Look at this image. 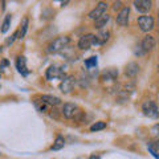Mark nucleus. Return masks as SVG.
I'll return each instance as SVG.
<instances>
[{
	"instance_id": "f257e3e1",
	"label": "nucleus",
	"mask_w": 159,
	"mask_h": 159,
	"mask_svg": "<svg viewBox=\"0 0 159 159\" xmlns=\"http://www.w3.org/2000/svg\"><path fill=\"white\" fill-rule=\"evenodd\" d=\"M69 41H70V39H69L68 36H61V37H57V39H54L53 41L48 45V53H58V52H61L64 51L66 47H68V44Z\"/></svg>"
},
{
	"instance_id": "f03ea898",
	"label": "nucleus",
	"mask_w": 159,
	"mask_h": 159,
	"mask_svg": "<svg viewBox=\"0 0 159 159\" xmlns=\"http://www.w3.org/2000/svg\"><path fill=\"white\" fill-rule=\"evenodd\" d=\"M61 113L66 119H78V117H81L84 114L76 103H70V102L64 103Z\"/></svg>"
},
{
	"instance_id": "7ed1b4c3",
	"label": "nucleus",
	"mask_w": 159,
	"mask_h": 159,
	"mask_svg": "<svg viewBox=\"0 0 159 159\" xmlns=\"http://www.w3.org/2000/svg\"><path fill=\"white\" fill-rule=\"evenodd\" d=\"M142 111L145 114L146 117L148 118H158L159 117V107L158 105L151 99H148V101H145L142 103Z\"/></svg>"
},
{
	"instance_id": "20e7f679",
	"label": "nucleus",
	"mask_w": 159,
	"mask_h": 159,
	"mask_svg": "<svg viewBox=\"0 0 159 159\" xmlns=\"http://www.w3.org/2000/svg\"><path fill=\"white\" fill-rule=\"evenodd\" d=\"M96 44L99 45V41H98L97 36H94V34H92V33H88V34H84V36L80 37L77 45H78L80 49L86 51V49H89L92 45H96Z\"/></svg>"
},
{
	"instance_id": "39448f33",
	"label": "nucleus",
	"mask_w": 159,
	"mask_h": 159,
	"mask_svg": "<svg viewBox=\"0 0 159 159\" xmlns=\"http://www.w3.org/2000/svg\"><path fill=\"white\" fill-rule=\"evenodd\" d=\"M138 27L142 32H150L154 28V17L145 15V16H139L138 17Z\"/></svg>"
},
{
	"instance_id": "423d86ee",
	"label": "nucleus",
	"mask_w": 159,
	"mask_h": 159,
	"mask_svg": "<svg viewBox=\"0 0 159 159\" xmlns=\"http://www.w3.org/2000/svg\"><path fill=\"white\" fill-rule=\"evenodd\" d=\"M134 90H135V86L131 85V84H126V85H123L118 89L117 92V96L119 98V101H126V99L130 98V96L134 93Z\"/></svg>"
},
{
	"instance_id": "0eeeda50",
	"label": "nucleus",
	"mask_w": 159,
	"mask_h": 159,
	"mask_svg": "<svg viewBox=\"0 0 159 159\" xmlns=\"http://www.w3.org/2000/svg\"><path fill=\"white\" fill-rule=\"evenodd\" d=\"M106 9H107V3L99 2L97 6H96V8H94L93 11L89 12V19H92V20H94V21H96L97 19H99L101 16H103V15H105Z\"/></svg>"
},
{
	"instance_id": "6e6552de",
	"label": "nucleus",
	"mask_w": 159,
	"mask_h": 159,
	"mask_svg": "<svg viewBox=\"0 0 159 159\" xmlns=\"http://www.w3.org/2000/svg\"><path fill=\"white\" fill-rule=\"evenodd\" d=\"M45 77L48 80H53V78H61V81L62 80H65L68 76L65 73H62V69H58V66L56 65H52V66H49L47 69V73H45Z\"/></svg>"
},
{
	"instance_id": "1a4fd4ad",
	"label": "nucleus",
	"mask_w": 159,
	"mask_h": 159,
	"mask_svg": "<svg viewBox=\"0 0 159 159\" xmlns=\"http://www.w3.org/2000/svg\"><path fill=\"white\" fill-rule=\"evenodd\" d=\"M74 85H76V78L73 76H68L65 80H62L61 84H60V90L62 93L68 94L74 89Z\"/></svg>"
},
{
	"instance_id": "9d476101",
	"label": "nucleus",
	"mask_w": 159,
	"mask_h": 159,
	"mask_svg": "<svg viewBox=\"0 0 159 159\" xmlns=\"http://www.w3.org/2000/svg\"><path fill=\"white\" fill-rule=\"evenodd\" d=\"M129 16H130V8H129V7H123L121 11L118 12V15H117V24H118V25H121V27L127 25Z\"/></svg>"
},
{
	"instance_id": "9b49d317",
	"label": "nucleus",
	"mask_w": 159,
	"mask_h": 159,
	"mask_svg": "<svg viewBox=\"0 0 159 159\" xmlns=\"http://www.w3.org/2000/svg\"><path fill=\"white\" fill-rule=\"evenodd\" d=\"M151 6H152V2H150V0H135L134 2V7L141 13L148 12L151 9Z\"/></svg>"
},
{
	"instance_id": "f8f14e48",
	"label": "nucleus",
	"mask_w": 159,
	"mask_h": 159,
	"mask_svg": "<svg viewBox=\"0 0 159 159\" xmlns=\"http://www.w3.org/2000/svg\"><path fill=\"white\" fill-rule=\"evenodd\" d=\"M155 39H154L151 34H146L145 37L142 39V41H141V47H142V49L145 52H150V51H152L154 48H155Z\"/></svg>"
},
{
	"instance_id": "ddd939ff",
	"label": "nucleus",
	"mask_w": 159,
	"mask_h": 159,
	"mask_svg": "<svg viewBox=\"0 0 159 159\" xmlns=\"http://www.w3.org/2000/svg\"><path fill=\"white\" fill-rule=\"evenodd\" d=\"M16 68L17 70L23 74V76H28L29 74V70L27 68V58L24 56H19L17 60H16Z\"/></svg>"
},
{
	"instance_id": "4468645a",
	"label": "nucleus",
	"mask_w": 159,
	"mask_h": 159,
	"mask_svg": "<svg viewBox=\"0 0 159 159\" xmlns=\"http://www.w3.org/2000/svg\"><path fill=\"white\" fill-rule=\"evenodd\" d=\"M138 73H139V65H138L137 62L131 61V62H129L127 65H126V69H125V74H126L127 77L134 78V77H135Z\"/></svg>"
},
{
	"instance_id": "2eb2a0df",
	"label": "nucleus",
	"mask_w": 159,
	"mask_h": 159,
	"mask_svg": "<svg viewBox=\"0 0 159 159\" xmlns=\"http://www.w3.org/2000/svg\"><path fill=\"white\" fill-rule=\"evenodd\" d=\"M40 99L41 101H44L45 103H48L49 106H57L61 103V99H60L58 97L56 96H51V94H44V96L40 97Z\"/></svg>"
},
{
	"instance_id": "dca6fc26",
	"label": "nucleus",
	"mask_w": 159,
	"mask_h": 159,
	"mask_svg": "<svg viewBox=\"0 0 159 159\" xmlns=\"http://www.w3.org/2000/svg\"><path fill=\"white\" fill-rule=\"evenodd\" d=\"M117 77H118V70H116V69H107V70H105L102 73L101 80H102V81H110V82H113L114 80H117Z\"/></svg>"
},
{
	"instance_id": "f3484780",
	"label": "nucleus",
	"mask_w": 159,
	"mask_h": 159,
	"mask_svg": "<svg viewBox=\"0 0 159 159\" xmlns=\"http://www.w3.org/2000/svg\"><path fill=\"white\" fill-rule=\"evenodd\" d=\"M109 20H110V16H109L107 13H105L103 16H101L99 19H97L96 21H94V28L101 29V28H103V27H106V24L109 23Z\"/></svg>"
},
{
	"instance_id": "a211bd4d",
	"label": "nucleus",
	"mask_w": 159,
	"mask_h": 159,
	"mask_svg": "<svg viewBox=\"0 0 159 159\" xmlns=\"http://www.w3.org/2000/svg\"><path fill=\"white\" fill-rule=\"evenodd\" d=\"M64 146H65V139H64L62 135H57L56 141H54L53 146H52V150H53V151L61 150V148H64Z\"/></svg>"
},
{
	"instance_id": "6ab92c4d",
	"label": "nucleus",
	"mask_w": 159,
	"mask_h": 159,
	"mask_svg": "<svg viewBox=\"0 0 159 159\" xmlns=\"http://www.w3.org/2000/svg\"><path fill=\"white\" fill-rule=\"evenodd\" d=\"M34 106L37 107V110L39 111H41V113H47V111H49V109H51V106L48 105V103H45L44 101H41V99H40V101H34Z\"/></svg>"
},
{
	"instance_id": "aec40b11",
	"label": "nucleus",
	"mask_w": 159,
	"mask_h": 159,
	"mask_svg": "<svg viewBox=\"0 0 159 159\" xmlns=\"http://www.w3.org/2000/svg\"><path fill=\"white\" fill-rule=\"evenodd\" d=\"M97 39H98L99 44H105L106 41H109V39H110V32L109 31H101L97 34Z\"/></svg>"
},
{
	"instance_id": "412c9836",
	"label": "nucleus",
	"mask_w": 159,
	"mask_h": 159,
	"mask_svg": "<svg viewBox=\"0 0 159 159\" xmlns=\"http://www.w3.org/2000/svg\"><path fill=\"white\" fill-rule=\"evenodd\" d=\"M27 29H28V19L24 17V19H23V23H21V27H20V29H19V39H20V40H21L24 36H25Z\"/></svg>"
},
{
	"instance_id": "4be33fe9",
	"label": "nucleus",
	"mask_w": 159,
	"mask_h": 159,
	"mask_svg": "<svg viewBox=\"0 0 159 159\" xmlns=\"http://www.w3.org/2000/svg\"><path fill=\"white\" fill-rule=\"evenodd\" d=\"M11 15H7L6 16V19H4V21H3V24H2V33H6L8 29H9V27H11Z\"/></svg>"
},
{
	"instance_id": "5701e85b",
	"label": "nucleus",
	"mask_w": 159,
	"mask_h": 159,
	"mask_svg": "<svg viewBox=\"0 0 159 159\" xmlns=\"http://www.w3.org/2000/svg\"><path fill=\"white\" fill-rule=\"evenodd\" d=\"M106 127V122H102V121H98L96 123H93L90 126V130L92 131H99V130H103Z\"/></svg>"
},
{
	"instance_id": "b1692460",
	"label": "nucleus",
	"mask_w": 159,
	"mask_h": 159,
	"mask_svg": "<svg viewBox=\"0 0 159 159\" xmlns=\"http://www.w3.org/2000/svg\"><path fill=\"white\" fill-rule=\"evenodd\" d=\"M85 66H86L88 69L96 68V66H97V57L93 56V57H90L89 60H86V61H85Z\"/></svg>"
},
{
	"instance_id": "393cba45",
	"label": "nucleus",
	"mask_w": 159,
	"mask_h": 159,
	"mask_svg": "<svg viewBox=\"0 0 159 159\" xmlns=\"http://www.w3.org/2000/svg\"><path fill=\"white\" fill-rule=\"evenodd\" d=\"M151 133L159 139V123H157V125H154V126L151 127Z\"/></svg>"
},
{
	"instance_id": "a878e982",
	"label": "nucleus",
	"mask_w": 159,
	"mask_h": 159,
	"mask_svg": "<svg viewBox=\"0 0 159 159\" xmlns=\"http://www.w3.org/2000/svg\"><path fill=\"white\" fill-rule=\"evenodd\" d=\"M147 147H148V151H150V152L152 154V157H154V158H157V159H159V154H158V151L155 150V148H154V147H151L150 145H148Z\"/></svg>"
},
{
	"instance_id": "bb28decb",
	"label": "nucleus",
	"mask_w": 159,
	"mask_h": 159,
	"mask_svg": "<svg viewBox=\"0 0 159 159\" xmlns=\"http://www.w3.org/2000/svg\"><path fill=\"white\" fill-rule=\"evenodd\" d=\"M121 6H122V3H121V2H116V3H114V7H113V8H114V11H117L118 8H121Z\"/></svg>"
},
{
	"instance_id": "cd10ccee",
	"label": "nucleus",
	"mask_w": 159,
	"mask_h": 159,
	"mask_svg": "<svg viewBox=\"0 0 159 159\" xmlns=\"http://www.w3.org/2000/svg\"><path fill=\"white\" fill-rule=\"evenodd\" d=\"M8 64H9V62L7 61V60H3V61H2V66H7Z\"/></svg>"
},
{
	"instance_id": "c85d7f7f",
	"label": "nucleus",
	"mask_w": 159,
	"mask_h": 159,
	"mask_svg": "<svg viewBox=\"0 0 159 159\" xmlns=\"http://www.w3.org/2000/svg\"><path fill=\"white\" fill-rule=\"evenodd\" d=\"M89 159H99V155H92Z\"/></svg>"
},
{
	"instance_id": "c756f323",
	"label": "nucleus",
	"mask_w": 159,
	"mask_h": 159,
	"mask_svg": "<svg viewBox=\"0 0 159 159\" xmlns=\"http://www.w3.org/2000/svg\"><path fill=\"white\" fill-rule=\"evenodd\" d=\"M158 73H159V65H158Z\"/></svg>"
}]
</instances>
